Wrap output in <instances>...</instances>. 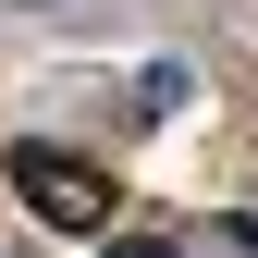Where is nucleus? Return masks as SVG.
<instances>
[{"label":"nucleus","instance_id":"nucleus-1","mask_svg":"<svg viewBox=\"0 0 258 258\" xmlns=\"http://www.w3.org/2000/svg\"><path fill=\"white\" fill-rule=\"evenodd\" d=\"M13 197L37 209L49 234H99V221H111V184L86 172L74 148H49V136H25V148H13Z\"/></svg>","mask_w":258,"mask_h":258},{"label":"nucleus","instance_id":"nucleus-2","mask_svg":"<svg viewBox=\"0 0 258 258\" xmlns=\"http://www.w3.org/2000/svg\"><path fill=\"white\" fill-rule=\"evenodd\" d=\"M99 258H172L160 234H99Z\"/></svg>","mask_w":258,"mask_h":258}]
</instances>
